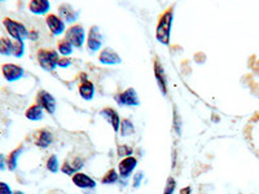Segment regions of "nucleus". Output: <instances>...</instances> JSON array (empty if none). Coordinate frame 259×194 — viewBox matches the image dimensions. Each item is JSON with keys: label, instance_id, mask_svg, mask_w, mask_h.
Listing matches in <instances>:
<instances>
[{"label": "nucleus", "instance_id": "2", "mask_svg": "<svg viewBox=\"0 0 259 194\" xmlns=\"http://www.w3.org/2000/svg\"><path fill=\"white\" fill-rule=\"evenodd\" d=\"M36 60H38V64L43 70L46 71H53L55 69L59 66V53L53 50H41L38 51L36 53Z\"/></svg>", "mask_w": 259, "mask_h": 194}, {"label": "nucleus", "instance_id": "24", "mask_svg": "<svg viewBox=\"0 0 259 194\" xmlns=\"http://www.w3.org/2000/svg\"><path fill=\"white\" fill-rule=\"evenodd\" d=\"M25 53V43L22 40H13V51L12 55L17 59L24 56Z\"/></svg>", "mask_w": 259, "mask_h": 194}, {"label": "nucleus", "instance_id": "11", "mask_svg": "<svg viewBox=\"0 0 259 194\" xmlns=\"http://www.w3.org/2000/svg\"><path fill=\"white\" fill-rule=\"evenodd\" d=\"M46 22H47L48 29L51 30L53 35H61L62 32L65 31V22L59 17V16L53 15H47L46 17Z\"/></svg>", "mask_w": 259, "mask_h": 194}, {"label": "nucleus", "instance_id": "25", "mask_svg": "<svg viewBox=\"0 0 259 194\" xmlns=\"http://www.w3.org/2000/svg\"><path fill=\"white\" fill-rule=\"evenodd\" d=\"M118 181V175H117V171L114 168L109 170L104 175V177L101 179V182L103 184H114V182Z\"/></svg>", "mask_w": 259, "mask_h": 194}, {"label": "nucleus", "instance_id": "9", "mask_svg": "<svg viewBox=\"0 0 259 194\" xmlns=\"http://www.w3.org/2000/svg\"><path fill=\"white\" fill-rule=\"evenodd\" d=\"M117 103L121 106H138L140 104L139 96L134 88H128L122 92L118 97H115Z\"/></svg>", "mask_w": 259, "mask_h": 194}, {"label": "nucleus", "instance_id": "12", "mask_svg": "<svg viewBox=\"0 0 259 194\" xmlns=\"http://www.w3.org/2000/svg\"><path fill=\"white\" fill-rule=\"evenodd\" d=\"M100 115L104 119H106V122L113 127L114 132L119 131V128H121V119H119V115H118V113L114 109H112V108H105V109L101 110Z\"/></svg>", "mask_w": 259, "mask_h": 194}, {"label": "nucleus", "instance_id": "16", "mask_svg": "<svg viewBox=\"0 0 259 194\" xmlns=\"http://www.w3.org/2000/svg\"><path fill=\"white\" fill-rule=\"evenodd\" d=\"M51 8L48 0H31L29 3L30 12L34 15H47Z\"/></svg>", "mask_w": 259, "mask_h": 194}, {"label": "nucleus", "instance_id": "6", "mask_svg": "<svg viewBox=\"0 0 259 194\" xmlns=\"http://www.w3.org/2000/svg\"><path fill=\"white\" fill-rule=\"evenodd\" d=\"M2 74H3L4 79L7 82L12 83V82H17L20 80L21 78H24L25 75V70L21 66L15 64H4L2 66Z\"/></svg>", "mask_w": 259, "mask_h": 194}, {"label": "nucleus", "instance_id": "17", "mask_svg": "<svg viewBox=\"0 0 259 194\" xmlns=\"http://www.w3.org/2000/svg\"><path fill=\"white\" fill-rule=\"evenodd\" d=\"M79 94L82 97L83 100L85 101H90L94 99V94H95V85L94 83H91L90 80H83L79 85Z\"/></svg>", "mask_w": 259, "mask_h": 194}, {"label": "nucleus", "instance_id": "18", "mask_svg": "<svg viewBox=\"0 0 259 194\" xmlns=\"http://www.w3.org/2000/svg\"><path fill=\"white\" fill-rule=\"evenodd\" d=\"M43 115H45V110L41 109L39 105H36V104L29 106V108L26 109V112H25V117H26L29 121H34V122L43 119Z\"/></svg>", "mask_w": 259, "mask_h": 194}, {"label": "nucleus", "instance_id": "32", "mask_svg": "<svg viewBox=\"0 0 259 194\" xmlns=\"http://www.w3.org/2000/svg\"><path fill=\"white\" fill-rule=\"evenodd\" d=\"M71 166H73L74 168H75V171H79L80 168L83 167V159L80 158H75L73 161V163H71Z\"/></svg>", "mask_w": 259, "mask_h": 194}, {"label": "nucleus", "instance_id": "31", "mask_svg": "<svg viewBox=\"0 0 259 194\" xmlns=\"http://www.w3.org/2000/svg\"><path fill=\"white\" fill-rule=\"evenodd\" d=\"M142 179H143V172L142 171H139L138 174L134 176V188L138 189L139 186H140V182H142Z\"/></svg>", "mask_w": 259, "mask_h": 194}, {"label": "nucleus", "instance_id": "10", "mask_svg": "<svg viewBox=\"0 0 259 194\" xmlns=\"http://www.w3.org/2000/svg\"><path fill=\"white\" fill-rule=\"evenodd\" d=\"M138 166V159L135 157H127L123 158L119 165H118V172H119V176L122 179H127L130 175L133 174V171L135 170V167Z\"/></svg>", "mask_w": 259, "mask_h": 194}, {"label": "nucleus", "instance_id": "3", "mask_svg": "<svg viewBox=\"0 0 259 194\" xmlns=\"http://www.w3.org/2000/svg\"><path fill=\"white\" fill-rule=\"evenodd\" d=\"M3 26L6 27L7 32L9 34L11 38H13V40H22L29 38V30L26 29L24 24H21L20 21L12 20L9 17L3 18Z\"/></svg>", "mask_w": 259, "mask_h": 194}, {"label": "nucleus", "instance_id": "30", "mask_svg": "<svg viewBox=\"0 0 259 194\" xmlns=\"http://www.w3.org/2000/svg\"><path fill=\"white\" fill-rule=\"evenodd\" d=\"M12 189L9 188V185L7 182L0 181V194H12Z\"/></svg>", "mask_w": 259, "mask_h": 194}, {"label": "nucleus", "instance_id": "8", "mask_svg": "<svg viewBox=\"0 0 259 194\" xmlns=\"http://www.w3.org/2000/svg\"><path fill=\"white\" fill-rule=\"evenodd\" d=\"M154 77H156L157 84H158V88L161 89L162 94L166 96L167 94V77H166L165 69L158 59L154 60Z\"/></svg>", "mask_w": 259, "mask_h": 194}, {"label": "nucleus", "instance_id": "7", "mask_svg": "<svg viewBox=\"0 0 259 194\" xmlns=\"http://www.w3.org/2000/svg\"><path fill=\"white\" fill-rule=\"evenodd\" d=\"M101 45H103L101 32L99 31V27L92 26L89 31V35H87V48H89L90 52L95 53L100 50Z\"/></svg>", "mask_w": 259, "mask_h": 194}, {"label": "nucleus", "instance_id": "15", "mask_svg": "<svg viewBox=\"0 0 259 194\" xmlns=\"http://www.w3.org/2000/svg\"><path fill=\"white\" fill-rule=\"evenodd\" d=\"M73 182L80 189H94L96 186V181L89 176V175L77 172L73 176Z\"/></svg>", "mask_w": 259, "mask_h": 194}, {"label": "nucleus", "instance_id": "22", "mask_svg": "<svg viewBox=\"0 0 259 194\" xmlns=\"http://www.w3.org/2000/svg\"><path fill=\"white\" fill-rule=\"evenodd\" d=\"M119 129H121V135L123 136V137L133 135L134 131H135L133 122L130 121V119H123V121H121V128Z\"/></svg>", "mask_w": 259, "mask_h": 194}, {"label": "nucleus", "instance_id": "4", "mask_svg": "<svg viewBox=\"0 0 259 194\" xmlns=\"http://www.w3.org/2000/svg\"><path fill=\"white\" fill-rule=\"evenodd\" d=\"M65 40H68L73 47L80 48L85 40V31L82 25H73L65 32Z\"/></svg>", "mask_w": 259, "mask_h": 194}, {"label": "nucleus", "instance_id": "36", "mask_svg": "<svg viewBox=\"0 0 259 194\" xmlns=\"http://www.w3.org/2000/svg\"><path fill=\"white\" fill-rule=\"evenodd\" d=\"M192 193V189L189 188V186H187V188H183L182 190H180V194H191Z\"/></svg>", "mask_w": 259, "mask_h": 194}, {"label": "nucleus", "instance_id": "14", "mask_svg": "<svg viewBox=\"0 0 259 194\" xmlns=\"http://www.w3.org/2000/svg\"><path fill=\"white\" fill-rule=\"evenodd\" d=\"M99 61L103 65H118L121 64L122 59L112 48H104L99 56Z\"/></svg>", "mask_w": 259, "mask_h": 194}, {"label": "nucleus", "instance_id": "35", "mask_svg": "<svg viewBox=\"0 0 259 194\" xmlns=\"http://www.w3.org/2000/svg\"><path fill=\"white\" fill-rule=\"evenodd\" d=\"M39 36L38 31H35V30H32V31H29V39H31V40H36Z\"/></svg>", "mask_w": 259, "mask_h": 194}, {"label": "nucleus", "instance_id": "21", "mask_svg": "<svg viewBox=\"0 0 259 194\" xmlns=\"http://www.w3.org/2000/svg\"><path fill=\"white\" fill-rule=\"evenodd\" d=\"M13 51V41L7 36H0V55L11 56Z\"/></svg>", "mask_w": 259, "mask_h": 194}, {"label": "nucleus", "instance_id": "29", "mask_svg": "<svg viewBox=\"0 0 259 194\" xmlns=\"http://www.w3.org/2000/svg\"><path fill=\"white\" fill-rule=\"evenodd\" d=\"M175 186H177L175 180L172 179V177H168L167 182H166V188H165V191H163V194H174Z\"/></svg>", "mask_w": 259, "mask_h": 194}, {"label": "nucleus", "instance_id": "28", "mask_svg": "<svg viewBox=\"0 0 259 194\" xmlns=\"http://www.w3.org/2000/svg\"><path fill=\"white\" fill-rule=\"evenodd\" d=\"M61 171H62V172H64V174L71 175V176H74V175L77 174V171H75V168H74L73 166H71V163L69 161H66L64 163V165H62Z\"/></svg>", "mask_w": 259, "mask_h": 194}, {"label": "nucleus", "instance_id": "34", "mask_svg": "<svg viewBox=\"0 0 259 194\" xmlns=\"http://www.w3.org/2000/svg\"><path fill=\"white\" fill-rule=\"evenodd\" d=\"M69 65H70V60L69 59H62L59 61L60 68H68Z\"/></svg>", "mask_w": 259, "mask_h": 194}, {"label": "nucleus", "instance_id": "33", "mask_svg": "<svg viewBox=\"0 0 259 194\" xmlns=\"http://www.w3.org/2000/svg\"><path fill=\"white\" fill-rule=\"evenodd\" d=\"M7 168V158L0 153V170H6Z\"/></svg>", "mask_w": 259, "mask_h": 194}, {"label": "nucleus", "instance_id": "13", "mask_svg": "<svg viewBox=\"0 0 259 194\" xmlns=\"http://www.w3.org/2000/svg\"><path fill=\"white\" fill-rule=\"evenodd\" d=\"M34 136H35V138H34V142H35L36 147L41 148V149H46V148H48L53 142L52 132L46 128L38 129Z\"/></svg>", "mask_w": 259, "mask_h": 194}, {"label": "nucleus", "instance_id": "37", "mask_svg": "<svg viewBox=\"0 0 259 194\" xmlns=\"http://www.w3.org/2000/svg\"><path fill=\"white\" fill-rule=\"evenodd\" d=\"M12 194H24V193H21V191H13Z\"/></svg>", "mask_w": 259, "mask_h": 194}, {"label": "nucleus", "instance_id": "26", "mask_svg": "<svg viewBox=\"0 0 259 194\" xmlns=\"http://www.w3.org/2000/svg\"><path fill=\"white\" fill-rule=\"evenodd\" d=\"M59 159L56 156H51L47 161V168L51 172H57L59 171Z\"/></svg>", "mask_w": 259, "mask_h": 194}, {"label": "nucleus", "instance_id": "19", "mask_svg": "<svg viewBox=\"0 0 259 194\" xmlns=\"http://www.w3.org/2000/svg\"><path fill=\"white\" fill-rule=\"evenodd\" d=\"M60 16H61L60 18H61L62 21H65V22H74L78 17L75 11H74V9L71 8V6H69V4H62V6L60 7Z\"/></svg>", "mask_w": 259, "mask_h": 194}, {"label": "nucleus", "instance_id": "1", "mask_svg": "<svg viewBox=\"0 0 259 194\" xmlns=\"http://www.w3.org/2000/svg\"><path fill=\"white\" fill-rule=\"evenodd\" d=\"M172 18H174V13H172V7H171L170 9H167V11L159 17L158 24H157L156 38L157 40L163 45L170 44V34L171 26H172Z\"/></svg>", "mask_w": 259, "mask_h": 194}, {"label": "nucleus", "instance_id": "27", "mask_svg": "<svg viewBox=\"0 0 259 194\" xmlns=\"http://www.w3.org/2000/svg\"><path fill=\"white\" fill-rule=\"evenodd\" d=\"M134 150L131 149L130 147H127V145H121V147H118L117 149V154L119 157H123V158H127V157H131V154H133Z\"/></svg>", "mask_w": 259, "mask_h": 194}, {"label": "nucleus", "instance_id": "5", "mask_svg": "<svg viewBox=\"0 0 259 194\" xmlns=\"http://www.w3.org/2000/svg\"><path fill=\"white\" fill-rule=\"evenodd\" d=\"M36 105H39L43 110L48 113V114H53L56 110V100L55 97L50 93V92L41 89L36 94Z\"/></svg>", "mask_w": 259, "mask_h": 194}, {"label": "nucleus", "instance_id": "23", "mask_svg": "<svg viewBox=\"0 0 259 194\" xmlns=\"http://www.w3.org/2000/svg\"><path fill=\"white\" fill-rule=\"evenodd\" d=\"M59 53H61L62 56L64 57H68V56H70L71 53H73V45L70 44V43H69L68 40H60L59 41Z\"/></svg>", "mask_w": 259, "mask_h": 194}, {"label": "nucleus", "instance_id": "20", "mask_svg": "<svg viewBox=\"0 0 259 194\" xmlns=\"http://www.w3.org/2000/svg\"><path fill=\"white\" fill-rule=\"evenodd\" d=\"M22 147L17 148L13 152H11L8 157H7V168L11 171H15L17 168V163H18V158H20L21 153H22Z\"/></svg>", "mask_w": 259, "mask_h": 194}]
</instances>
